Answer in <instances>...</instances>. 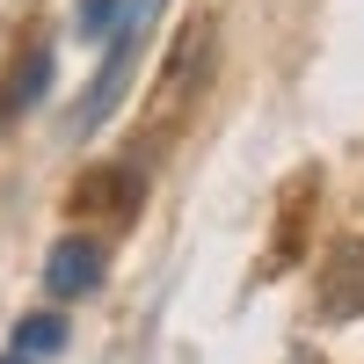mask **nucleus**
I'll return each mask as SVG.
<instances>
[{"label":"nucleus","instance_id":"f257e3e1","mask_svg":"<svg viewBox=\"0 0 364 364\" xmlns=\"http://www.w3.org/2000/svg\"><path fill=\"white\" fill-rule=\"evenodd\" d=\"M321 321H364V233L336 240L321 262Z\"/></svg>","mask_w":364,"mask_h":364},{"label":"nucleus","instance_id":"f03ea898","mask_svg":"<svg viewBox=\"0 0 364 364\" xmlns=\"http://www.w3.org/2000/svg\"><path fill=\"white\" fill-rule=\"evenodd\" d=\"M44 284H51V299H80V291H95V284H102V240L66 233V240L44 255Z\"/></svg>","mask_w":364,"mask_h":364},{"label":"nucleus","instance_id":"7ed1b4c3","mask_svg":"<svg viewBox=\"0 0 364 364\" xmlns=\"http://www.w3.org/2000/svg\"><path fill=\"white\" fill-rule=\"evenodd\" d=\"M44 87H51V51L37 44V51H29L22 66H15V80H8V95H0V117H22L29 102L44 95Z\"/></svg>","mask_w":364,"mask_h":364},{"label":"nucleus","instance_id":"20e7f679","mask_svg":"<svg viewBox=\"0 0 364 364\" xmlns=\"http://www.w3.org/2000/svg\"><path fill=\"white\" fill-rule=\"evenodd\" d=\"M15 350H22V357L66 350V321H58V314H29V321H15Z\"/></svg>","mask_w":364,"mask_h":364},{"label":"nucleus","instance_id":"39448f33","mask_svg":"<svg viewBox=\"0 0 364 364\" xmlns=\"http://www.w3.org/2000/svg\"><path fill=\"white\" fill-rule=\"evenodd\" d=\"M102 197L132 211V204H139V175H117V168H102L95 182H80V190H73V211H87V204H102Z\"/></svg>","mask_w":364,"mask_h":364},{"label":"nucleus","instance_id":"423d86ee","mask_svg":"<svg viewBox=\"0 0 364 364\" xmlns=\"http://www.w3.org/2000/svg\"><path fill=\"white\" fill-rule=\"evenodd\" d=\"M146 8H154V0H132V8H124V29H117V44H132V37H139V22H146Z\"/></svg>","mask_w":364,"mask_h":364},{"label":"nucleus","instance_id":"0eeeda50","mask_svg":"<svg viewBox=\"0 0 364 364\" xmlns=\"http://www.w3.org/2000/svg\"><path fill=\"white\" fill-rule=\"evenodd\" d=\"M0 364H29V357H22V350H8V357H0Z\"/></svg>","mask_w":364,"mask_h":364}]
</instances>
